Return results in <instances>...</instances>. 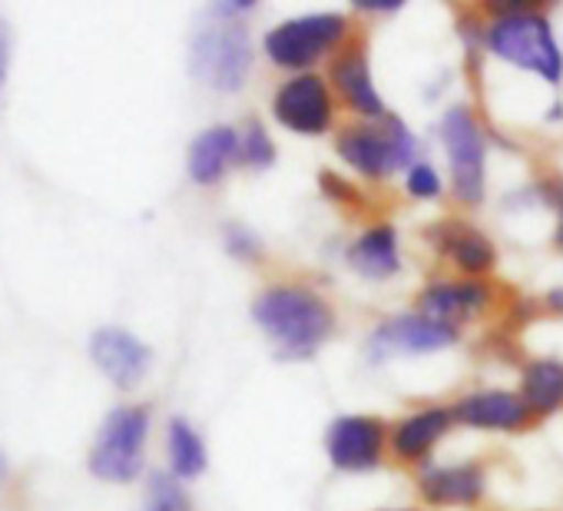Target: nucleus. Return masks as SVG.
I'll use <instances>...</instances> for the list:
<instances>
[{
	"label": "nucleus",
	"mask_w": 563,
	"mask_h": 511,
	"mask_svg": "<svg viewBox=\"0 0 563 511\" xmlns=\"http://www.w3.org/2000/svg\"><path fill=\"white\" fill-rule=\"evenodd\" d=\"M252 316L258 329L275 343L282 359H309L335 326L332 309L316 293L296 286L265 290L255 300Z\"/></svg>",
	"instance_id": "1"
},
{
	"label": "nucleus",
	"mask_w": 563,
	"mask_h": 511,
	"mask_svg": "<svg viewBox=\"0 0 563 511\" xmlns=\"http://www.w3.org/2000/svg\"><path fill=\"white\" fill-rule=\"evenodd\" d=\"M272 113L286 130L316 137L332 127V97H329L322 77L306 74V77L282 84V90L275 94Z\"/></svg>",
	"instance_id": "9"
},
{
	"label": "nucleus",
	"mask_w": 563,
	"mask_h": 511,
	"mask_svg": "<svg viewBox=\"0 0 563 511\" xmlns=\"http://www.w3.org/2000/svg\"><path fill=\"white\" fill-rule=\"evenodd\" d=\"M232 156H239V133L232 127H209L189 146V176L209 186L222 180Z\"/></svg>",
	"instance_id": "15"
},
{
	"label": "nucleus",
	"mask_w": 563,
	"mask_h": 511,
	"mask_svg": "<svg viewBox=\"0 0 563 511\" xmlns=\"http://www.w3.org/2000/svg\"><path fill=\"white\" fill-rule=\"evenodd\" d=\"M150 432V412L140 405L113 409L90 448V471L103 481H133L143 468V445Z\"/></svg>",
	"instance_id": "3"
},
{
	"label": "nucleus",
	"mask_w": 563,
	"mask_h": 511,
	"mask_svg": "<svg viewBox=\"0 0 563 511\" xmlns=\"http://www.w3.org/2000/svg\"><path fill=\"white\" fill-rule=\"evenodd\" d=\"M252 67V47L249 34L229 21H219L216 28H206L192 37L189 47V74L222 94H232L245 84Z\"/></svg>",
	"instance_id": "4"
},
{
	"label": "nucleus",
	"mask_w": 563,
	"mask_h": 511,
	"mask_svg": "<svg viewBox=\"0 0 563 511\" xmlns=\"http://www.w3.org/2000/svg\"><path fill=\"white\" fill-rule=\"evenodd\" d=\"M90 359L97 362V369L117 385V389H136L153 362V352L143 339H136L133 333L120 329V326H103L90 336Z\"/></svg>",
	"instance_id": "8"
},
{
	"label": "nucleus",
	"mask_w": 563,
	"mask_h": 511,
	"mask_svg": "<svg viewBox=\"0 0 563 511\" xmlns=\"http://www.w3.org/2000/svg\"><path fill=\"white\" fill-rule=\"evenodd\" d=\"M225 246H229L232 256H239V260H255V256L262 252L258 239L245 226H229L225 229Z\"/></svg>",
	"instance_id": "25"
},
{
	"label": "nucleus",
	"mask_w": 563,
	"mask_h": 511,
	"mask_svg": "<svg viewBox=\"0 0 563 511\" xmlns=\"http://www.w3.org/2000/svg\"><path fill=\"white\" fill-rule=\"evenodd\" d=\"M332 80H335V87L342 90V97H345L358 113H365V117H372V120H385V117H388V110H385V104H382L375 84H372V70H368L365 51L355 47V51L342 54V57L335 61V67H332Z\"/></svg>",
	"instance_id": "14"
},
{
	"label": "nucleus",
	"mask_w": 563,
	"mask_h": 511,
	"mask_svg": "<svg viewBox=\"0 0 563 511\" xmlns=\"http://www.w3.org/2000/svg\"><path fill=\"white\" fill-rule=\"evenodd\" d=\"M444 146L451 156V180L454 189L464 203H481L484 196V137L477 130V123L471 120V113L464 107L448 110L444 123Z\"/></svg>",
	"instance_id": "7"
},
{
	"label": "nucleus",
	"mask_w": 563,
	"mask_h": 511,
	"mask_svg": "<svg viewBox=\"0 0 563 511\" xmlns=\"http://www.w3.org/2000/svg\"><path fill=\"white\" fill-rule=\"evenodd\" d=\"M523 405L530 412H556L563 405V362L533 359L523 369Z\"/></svg>",
	"instance_id": "19"
},
{
	"label": "nucleus",
	"mask_w": 563,
	"mask_h": 511,
	"mask_svg": "<svg viewBox=\"0 0 563 511\" xmlns=\"http://www.w3.org/2000/svg\"><path fill=\"white\" fill-rule=\"evenodd\" d=\"M385 425L368 415H345L329 428V458L335 468L362 471L378 465Z\"/></svg>",
	"instance_id": "10"
},
{
	"label": "nucleus",
	"mask_w": 563,
	"mask_h": 511,
	"mask_svg": "<svg viewBox=\"0 0 563 511\" xmlns=\"http://www.w3.org/2000/svg\"><path fill=\"white\" fill-rule=\"evenodd\" d=\"M349 263L372 280H385L398 273V236L391 226H375L368 229L352 249H349Z\"/></svg>",
	"instance_id": "17"
},
{
	"label": "nucleus",
	"mask_w": 563,
	"mask_h": 511,
	"mask_svg": "<svg viewBox=\"0 0 563 511\" xmlns=\"http://www.w3.org/2000/svg\"><path fill=\"white\" fill-rule=\"evenodd\" d=\"M451 425V412L448 409H424L411 418H405L398 428H395V452L401 458H421L424 452H431V445L448 432Z\"/></svg>",
	"instance_id": "18"
},
{
	"label": "nucleus",
	"mask_w": 563,
	"mask_h": 511,
	"mask_svg": "<svg viewBox=\"0 0 563 511\" xmlns=\"http://www.w3.org/2000/svg\"><path fill=\"white\" fill-rule=\"evenodd\" d=\"M530 409L523 405V399L510 395V392H474L467 399H461L454 405V418L471 425V428H520L527 422Z\"/></svg>",
	"instance_id": "12"
},
{
	"label": "nucleus",
	"mask_w": 563,
	"mask_h": 511,
	"mask_svg": "<svg viewBox=\"0 0 563 511\" xmlns=\"http://www.w3.org/2000/svg\"><path fill=\"white\" fill-rule=\"evenodd\" d=\"M547 300H550V306H553V309H560V313H563V290H553Z\"/></svg>",
	"instance_id": "29"
},
{
	"label": "nucleus",
	"mask_w": 563,
	"mask_h": 511,
	"mask_svg": "<svg viewBox=\"0 0 563 511\" xmlns=\"http://www.w3.org/2000/svg\"><path fill=\"white\" fill-rule=\"evenodd\" d=\"M143 511H189V498H186L183 485L173 475L156 471L150 478V491H146V508Z\"/></svg>",
	"instance_id": "22"
},
{
	"label": "nucleus",
	"mask_w": 563,
	"mask_h": 511,
	"mask_svg": "<svg viewBox=\"0 0 563 511\" xmlns=\"http://www.w3.org/2000/svg\"><path fill=\"white\" fill-rule=\"evenodd\" d=\"M339 156L365 176H388L411 163L415 137L395 117H385L382 127H355L339 137Z\"/></svg>",
	"instance_id": "5"
},
{
	"label": "nucleus",
	"mask_w": 563,
	"mask_h": 511,
	"mask_svg": "<svg viewBox=\"0 0 563 511\" xmlns=\"http://www.w3.org/2000/svg\"><path fill=\"white\" fill-rule=\"evenodd\" d=\"M239 160L249 163V166H258V170H262V166H272L275 146H272L268 133L262 130L258 120H249L245 130L239 133Z\"/></svg>",
	"instance_id": "23"
},
{
	"label": "nucleus",
	"mask_w": 563,
	"mask_h": 511,
	"mask_svg": "<svg viewBox=\"0 0 563 511\" xmlns=\"http://www.w3.org/2000/svg\"><path fill=\"white\" fill-rule=\"evenodd\" d=\"M322 186H325V189H335V193H332L335 199H355V186H345V183H342L339 176H332V173L322 176Z\"/></svg>",
	"instance_id": "27"
},
{
	"label": "nucleus",
	"mask_w": 563,
	"mask_h": 511,
	"mask_svg": "<svg viewBox=\"0 0 563 511\" xmlns=\"http://www.w3.org/2000/svg\"><path fill=\"white\" fill-rule=\"evenodd\" d=\"M484 491V471L477 465L428 468L421 475V494L434 504H474Z\"/></svg>",
	"instance_id": "16"
},
{
	"label": "nucleus",
	"mask_w": 563,
	"mask_h": 511,
	"mask_svg": "<svg viewBox=\"0 0 563 511\" xmlns=\"http://www.w3.org/2000/svg\"><path fill=\"white\" fill-rule=\"evenodd\" d=\"M345 31H349L345 18L339 14H312V18L286 21L265 37V54L278 67H292V70L309 67L322 54H329L345 37Z\"/></svg>",
	"instance_id": "6"
},
{
	"label": "nucleus",
	"mask_w": 563,
	"mask_h": 511,
	"mask_svg": "<svg viewBox=\"0 0 563 511\" xmlns=\"http://www.w3.org/2000/svg\"><path fill=\"white\" fill-rule=\"evenodd\" d=\"M457 339V329L454 326H444V323H434L428 316H398V319H388L368 343L372 356L375 359H385L391 352H434V349H444Z\"/></svg>",
	"instance_id": "11"
},
{
	"label": "nucleus",
	"mask_w": 563,
	"mask_h": 511,
	"mask_svg": "<svg viewBox=\"0 0 563 511\" xmlns=\"http://www.w3.org/2000/svg\"><path fill=\"white\" fill-rule=\"evenodd\" d=\"M487 44L500 61L523 67V70H533L550 84H560V77H563L560 47L550 34V24L540 14H530V11L504 14L487 31Z\"/></svg>",
	"instance_id": "2"
},
{
	"label": "nucleus",
	"mask_w": 563,
	"mask_h": 511,
	"mask_svg": "<svg viewBox=\"0 0 563 511\" xmlns=\"http://www.w3.org/2000/svg\"><path fill=\"white\" fill-rule=\"evenodd\" d=\"M556 242L563 246V219H560V229H556Z\"/></svg>",
	"instance_id": "31"
},
{
	"label": "nucleus",
	"mask_w": 563,
	"mask_h": 511,
	"mask_svg": "<svg viewBox=\"0 0 563 511\" xmlns=\"http://www.w3.org/2000/svg\"><path fill=\"white\" fill-rule=\"evenodd\" d=\"M8 70H11V34L8 24H0V87L8 80Z\"/></svg>",
	"instance_id": "26"
},
{
	"label": "nucleus",
	"mask_w": 563,
	"mask_h": 511,
	"mask_svg": "<svg viewBox=\"0 0 563 511\" xmlns=\"http://www.w3.org/2000/svg\"><path fill=\"white\" fill-rule=\"evenodd\" d=\"M438 232H444L441 246L454 256V263L464 273H487L494 267V246L481 232L464 229V226H451V222Z\"/></svg>",
	"instance_id": "20"
},
{
	"label": "nucleus",
	"mask_w": 563,
	"mask_h": 511,
	"mask_svg": "<svg viewBox=\"0 0 563 511\" xmlns=\"http://www.w3.org/2000/svg\"><path fill=\"white\" fill-rule=\"evenodd\" d=\"M169 465L179 478H196L206 471V445L186 418L169 422Z\"/></svg>",
	"instance_id": "21"
},
{
	"label": "nucleus",
	"mask_w": 563,
	"mask_h": 511,
	"mask_svg": "<svg viewBox=\"0 0 563 511\" xmlns=\"http://www.w3.org/2000/svg\"><path fill=\"white\" fill-rule=\"evenodd\" d=\"M355 8H362V11H398L401 0H355Z\"/></svg>",
	"instance_id": "28"
},
{
	"label": "nucleus",
	"mask_w": 563,
	"mask_h": 511,
	"mask_svg": "<svg viewBox=\"0 0 563 511\" xmlns=\"http://www.w3.org/2000/svg\"><path fill=\"white\" fill-rule=\"evenodd\" d=\"M408 193L418 199H434L441 193V176L434 173V166L428 163H415L408 173Z\"/></svg>",
	"instance_id": "24"
},
{
	"label": "nucleus",
	"mask_w": 563,
	"mask_h": 511,
	"mask_svg": "<svg viewBox=\"0 0 563 511\" xmlns=\"http://www.w3.org/2000/svg\"><path fill=\"white\" fill-rule=\"evenodd\" d=\"M4 478H8V458H4V452H0V485H4Z\"/></svg>",
	"instance_id": "30"
},
{
	"label": "nucleus",
	"mask_w": 563,
	"mask_h": 511,
	"mask_svg": "<svg viewBox=\"0 0 563 511\" xmlns=\"http://www.w3.org/2000/svg\"><path fill=\"white\" fill-rule=\"evenodd\" d=\"M490 300L487 286L467 280V283H438V286H428L421 293V316L434 319V323H444V326H454L461 323L464 316L484 309Z\"/></svg>",
	"instance_id": "13"
}]
</instances>
